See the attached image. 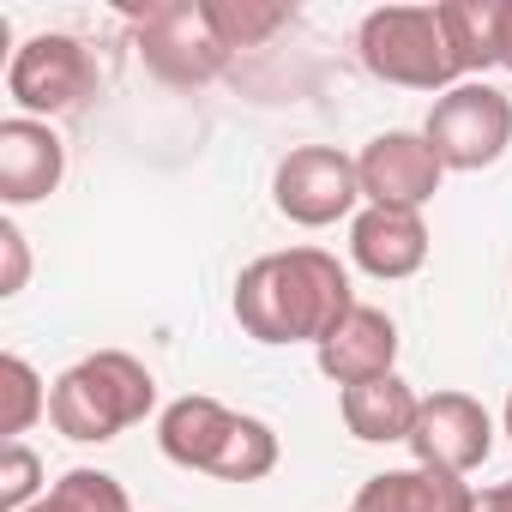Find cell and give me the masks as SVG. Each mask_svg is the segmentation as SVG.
Returning a JSON list of instances; mask_svg holds the SVG:
<instances>
[{"label":"cell","instance_id":"6da1fadb","mask_svg":"<svg viewBox=\"0 0 512 512\" xmlns=\"http://www.w3.org/2000/svg\"><path fill=\"white\" fill-rule=\"evenodd\" d=\"M356 308L350 272L326 247H290L266 253L235 278V320L260 344H326L338 320Z\"/></svg>","mask_w":512,"mask_h":512},{"label":"cell","instance_id":"7a4b0ae2","mask_svg":"<svg viewBox=\"0 0 512 512\" xmlns=\"http://www.w3.org/2000/svg\"><path fill=\"white\" fill-rule=\"evenodd\" d=\"M151 404H157V380L127 350H97L49 386V422L79 446H103L127 434L133 422L151 416Z\"/></svg>","mask_w":512,"mask_h":512},{"label":"cell","instance_id":"3957f363","mask_svg":"<svg viewBox=\"0 0 512 512\" xmlns=\"http://www.w3.org/2000/svg\"><path fill=\"white\" fill-rule=\"evenodd\" d=\"M356 55L374 79L386 85H404V91H452L464 73L446 49V31H440V13L434 7H380L362 19L356 31Z\"/></svg>","mask_w":512,"mask_h":512},{"label":"cell","instance_id":"277c9868","mask_svg":"<svg viewBox=\"0 0 512 512\" xmlns=\"http://www.w3.org/2000/svg\"><path fill=\"white\" fill-rule=\"evenodd\" d=\"M422 139H428L434 157H440L446 169H458V175L488 169V163H500L506 145H512V103H506L494 85L464 79V85H452L446 97H434Z\"/></svg>","mask_w":512,"mask_h":512},{"label":"cell","instance_id":"5b68a950","mask_svg":"<svg viewBox=\"0 0 512 512\" xmlns=\"http://www.w3.org/2000/svg\"><path fill=\"white\" fill-rule=\"evenodd\" d=\"M91 91H97V61H91V49H85L79 37H67V31H43V37H31L25 49H13V61H7V97H13L31 121L79 109Z\"/></svg>","mask_w":512,"mask_h":512},{"label":"cell","instance_id":"8992f818","mask_svg":"<svg viewBox=\"0 0 512 512\" xmlns=\"http://www.w3.org/2000/svg\"><path fill=\"white\" fill-rule=\"evenodd\" d=\"M133 25H139L145 67L169 85H211L229 67V49L205 19V0H163V7L133 13Z\"/></svg>","mask_w":512,"mask_h":512},{"label":"cell","instance_id":"52a82bcc","mask_svg":"<svg viewBox=\"0 0 512 512\" xmlns=\"http://www.w3.org/2000/svg\"><path fill=\"white\" fill-rule=\"evenodd\" d=\"M272 199H278V211L290 223L326 229V223L350 217V205L362 199L356 157H344L338 145H296L272 175Z\"/></svg>","mask_w":512,"mask_h":512},{"label":"cell","instance_id":"ba28073f","mask_svg":"<svg viewBox=\"0 0 512 512\" xmlns=\"http://www.w3.org/2000/svg\"><path fill=\"white\" fill-rule=\"evenodd\" d=\"M404 446L416 452L422 470L470 476L494 452V416L470 392H434V398H422V416H416V428H410Z\"/></svg>","mask_w":512,"mask_h":512},{"label":"cell","instance_id":"9c48e42d","mask_svg":"<svg viewBox=\"0 0 512 512\" xmlns=\"http://www.w3.org/2000/svg\"><path fill=\"white\" fill-rule=\"evenodd\" d=\"M356 175H362V199H368V205L422 211V205L440 193L446 163L434 157V145H428L422 133H380V139L362 145Z\"/></svg>","mask_w":512,"mask_h":512},{"label":"cell","instance_id":"30bf717a","mask_svg":"<svg viewBox=\"0 0 512 512\" xmlns=\"http://www.w3.org/2000/svg\"><path fill=\"white\" fill-rule=\"evenodd\" d=\"M61 175H67V145L49 121H31V115L0 121V199L37 205L61 187Z\"/></svg>","mask_w":512,"mask_h":512},{"label":"cell","instance_id":"8fae6325","mask_svg":"<svg viewBox=\"0 0 512 512\" xmlns=\"http://www.w3.org/2000/svg\"><path fill=\"white\" fill-rule=\"evenodd\" d=\"M320 374H326L332 386H344V392L398 374V326H392V314L356 302V308L338 320V332L320 344Z\"/></svg>","mask_w":512,"mask_h":512},{"label":"cell","instance_id":"7c38bea8","mask_svg":"<svg viewBox=\"0 0 512 512\" xmlns=\"http://www.w3.org/2000/svg\"><path fill=\"white\" fill-rule=\"evenodd\" d=\"M350 253L356 266L380 284H398V278H416L428 266V223L422 211H386V205H368L356 223H350Z\"/></svg>","mask_w":512,"mask_h":512},{"label":"cell","instance_id":"4fadbf2b","mask_svg":"<svg viewBox=\"0 0 512 512\" xmlns=\"http://www.w3.org/2000/svg\"><path fill=\"white\" fill-rule=\"evenodd\" d=\"M229 434H235V410L217 404V398H199V392L175 398L163 410V422H157L163 458L181 464V470H205V476H211V464H217V452H223Z\"/></svg>","mask_w":512,"mask_h":512},{"label":"cell","instance_id":"5bb4252c","mask_svg":"<svg viewBox=\"0 0 512 512\" xmlns=\"http://www.w3.org/2000/svg\"><path fill=\"white\" fill-rule=\"evenodd\" d=\"M476 494L464 476H446V470H386V476H368L356 506L350 512H470Z\"/></svg>","mask_w":512,"mask_h":512},{"label":"cell","instance_id":"9a60e30c","mask_svg":"<svg viewBox=\"0 0 512 512\" xmlns=\"http://www.w3.org/2000/svg\"><path fill=\"white\" fill-rule=\"evenodd\" d=\"M338 410H344V428H350L356 440L392 446V440H410V428H416V416H422V398H416L398 374H386V380L350 386V392L338 398Z\"/></svg>","mask_w":512,"mask_h":512},{"label":"cell","instance_id":"2e32d148","mask_svg":"<svg viewBox=\"0 0 512 512\" xmlns=\"http://www.w3.org/2000/svg\"><path fill=\"white\" fill-rule=\"evenodd\" d=\"M500 7L506 0H440V31H446V49L458 61V73H488L500 67Z\"/></svg>","mask_w":512,"mask_h":512},{"label":"cell","instance_id":"e0dca14e","mask_svg":"<svg viewBox=\"0 0 512 512\" xmlns=\"http://www.w3.org/2000/svg\"><path fill=\"white\" fill-rule=\"evenodd\" d=\"M205 19H211L217 43L235 55V49H260L272 31H284L290 7H278V0H205Z\"/></svg>","mask_w":512,"mask_h":512},{"label":"cell","instance_id":"ac0fdd59","mask_svg":"<svg viewBox=\"0 0 512 512\" xmlns=\"http://www.w3.org/2000/svg\"><path fill=\"white\" fill-rule=\"evenodd\" d=\"M272 470H278V434H272L260 416H235V434L223 440L211 476H217V482H260V476H272Z\"/></svg>","mask_w":512,"mask_h":512},{"label":"cell","instance_id":"d6986e66","mask_svg":"<svg viewBox=\"0 0 512 512\" xmlns=\"http://www.w3.org/2000/svg\"><path fill=\"white\" fill-rule=\"evenodd\" d=\"M31 512H133V500L109 470H67Z\"/></svg>","mask_w":512,"mask_h":512},{"label":"cell","instance_id":"ffe728a7","mask_svg":"<svg viewBox=\"0 0 512 512\" xmlns=\"http://www.w3.org/2000/svg\"><path fill=\"white\" fill-rule=\"evenodd\" d=\"M49 410V392L37 380V368L25 356H0V434H7V446Z\"/></svg>","mask_w":512,"mask_h":512},{"label":"cell","instance_id":"44dd1931","mask_svg":"<svg viewBox=\"0 0 512 512\" xmlns=\"http://www.w3.org/2000/svg\"><path fill=\"white\" fill-rule=\"evenodd\" d=\"M37 500H43V458L25 440H13L0 458V512H31Z\"/></svg>","mask_w":512,"mask_h":512},{"label":"cell","instance_id":"7402d4cb","mask_svg":"<svg viewBox=\"0 0 512 512\" xmlns=\"http://www.w3.org/2000/svg\"><path fill=\"white\" fill-rule=\"evenodd\" d=\"M0 260H7V266H0V296H19L25 278H31V253H25V229L13 217L0 223Z\"/></svg>","mask_w":512,"mask_h":512},{"label":"cell","instance_id":"603a6c76","mask_svg":"<svg viewBox=\"0 0 512 512\" xmlns=\"http://www.w3.org/2000/svg\"><path fill=\"white\" fill-rule=\"evenodd\" d=\"M470 512H512V482H500V488H482Z\"/></svg>","mask_w":512,"mask_h":512},{"label":"cell","instance_id":"cb8c5ba5","mask_svg":"<svg viewBox=\"0 0 512 512\" xmlns=\"http://www.w3.org/2000/svg\"><path fill=\"white\" fill-rule=\"evenodd\" d=\"M500 67L512 73V0L500 7Z\"/></svg>","mask_w":512,"mask_h":512},{"label":"cell","instance_id":"d4e9b609","mask_svg":"<svg viewBox=\"0 0 512 512\" xmlns=\"http://www.w3.org/2000/svg\"><path fill=\"white\" fill-rule=\"evenodd\" d=\"M506 434H512V398H506Z\"/></svg>","mask_w":512,"mask_h":512}]
</instances>
